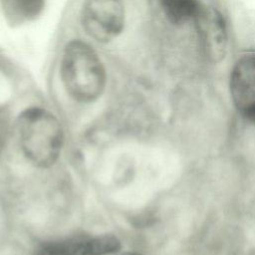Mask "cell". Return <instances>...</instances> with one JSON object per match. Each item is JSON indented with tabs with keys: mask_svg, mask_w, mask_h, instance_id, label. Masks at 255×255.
Instances as JSON below:
<instances>
[{
	"mask_svg": "<svg viewBox=\"0 0 255 255\" xmlns=\"http://www.w3.org/2000/svg\"><path fill=\"white\" fill-rule=\"evenodd\" d=\"M60 76L67 93L81 103L96 101L107 83L106 69L99 55L81 40H72L64 47Z\"/></svg>",
	"mask_w": 255,
	"mask_h": 255,
	"instance_id": "6da1fadb",
	"label": "cell"
},
{
	"mask_svg": "<svg viewBox=\"0 0 255 255\" xmlns=\"http://www.w3.org/2000/svg\"><path fill=\"white\" fill-rule=\"evenodd\" d=\"M22 149L28 159L42 167L52 165L58 158L63 131L58 120L41 108L24 111L17 122Z\"/></svg>",
	"mask_w": 255,
	"mask_h": 255,
	"instance_id": "7a4b0ae2",
	"label": "cell"
},
{
	"mask_svg": "<svg viewBox=\"0 0 255 255\" xmlns=\"http://www.w3.org/2000/svg\"><path fill=\"white\" fill-rule=\"evenodd\" d=\"M81 23L85 32L100 43H109L119 37L126 24L123 0H84Z\"/></svg>",
	"mask_w": 255,
	"mask_h": 255,
	"instance_id": "3957f363",
	"label": "cell"
},
{
	"mask_svg": "<svg viewBox=\"0 0 255 255\" xmlns=\"http://www.w3.org/2000/svg\"><path fill=\"white\" fill-rule=\"evenodd\" d=\"M199 45L211 62H220L227 51V30L221 13L212 6L200 3L193 19Z\"/></svg>",
	"mask_w": 255,
	"mask_h": 255,
	"instance_id": "277c9868",
	"label": "cell"
},
{
	"mask_svg": "<svg viewBox=\"0 0 255 255\" xmlns=\"http://www.w3.org/2000/svg\"><path fill=\"white\" fill-rule=\"evenodd\" d=\"M230 93L242 116L255 123V54L241 57L233 66Z\"/></svg>",
	"mask_w": 255,
	"mask_h": 255,
	"instance_id": "5b68a950",
	"label": "cell"
},
{
	"mask_svg": "<svg viewBox=\"0 0 255 255\" xmlns=\"http://www.w3.org/2000/svg\"><path fill=\"white\" fill-rule=\"evenodd\" d=\"M166 19L176 25L192 20L200 2L198 0H158Z\"/></svg>",
	"mask_w": 255,
	"mask_h": 255,
	"instance_id": "8992f818",
	"label": "cell"
},
{
	"mask_svg": "<svg viewBox=\"0 0 255 255\" xmlns=\"http://www.w3.org/2000/svg\"><path fill=\"white\" fill-rule=\"evenodd\" d=\"M3 11L12 23L32 20L43 9V0H1Z\"/></svg>",
	"mask_w": 255,
	"mask_h": 255,
	"instance_id": "52a82bcc",
	"label": "cell"
},
{
	"mask_svg": "<svg viewBox=\"0 0 255 255\" xmlns=\"http://www.w3.org/2000/svg\"><path fill=\"white\" fill-rule=\"evenodd\" d=\"M90 238L77 237L57 242H51L42 246L37 255H90Z\"/></svg>",
	"mask_w": 255,
	"mask_h": 255,
	"instance_id": "ba28073f",
	"label": "cell"
},
{
	"mask_svg": "<svg viewBox=\"0 0 255 255\" xmlns=\"http://www.w3.org/2000/svg\"><path fill=\"white\" fill-rule=\"evenodd\" d=\"M120 248L119 240L110 235L90 238V255H107L116 252Z\"/></svg>",
	"mask_w": 255,
	"mask_h": 255,
	"instance_id": "9c48e42d",
	"label": "cell"
},
{
	"mask_svg": "<svg viewBox=\"0 0 255 255\" xmlns=\"http://www.w3.org/2000/svg\"><path fill=\"white\" fill-rule=\"evenodd\" d=\"M9 129V120L6 112L3 109H0V156L5 147Z\"/></svg>",
	"mask_w": 255,
	"mask_h": 255,
	"instance_id": "30bf717a",
	"label": "cell"
},
{
	"mask_svg": "<svg viewBox=\"0 0 255 255\" xmlns=\"http://www.w3.org/2000/svg\"><path fill=\"white\" fill-rule=\"evenodd\" d=\"M124 255H138L136 253H131V252H128V253H125Z\"/></svg>",
	"mask_w": 255,
	"mask_h": 255,
	"instance_id": "8fae6325",
	"label": "cell"
}]
</instances>
